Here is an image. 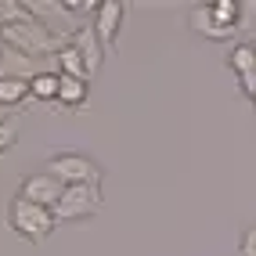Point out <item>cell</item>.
<instances>
[{
	"label": "cell",
	"mask_w": 256,
	"mask_h": 256,
	"mask_svg": "<svg viewBox=\"0 0 256 256\" xmlns=\"http://www.w3.org/2000/svg\"><path fill=\"white\" fill-rule=\"evenodd\" d=\"M0 44H8L14 50H22V54L29 58H54L58 50H62V40H58V32L50 29L47 22H40L36 14L18 26H8V29H0Z\"/></svg>",
	"instance_id": "cell-1"
},
{
	"label": "cell",
	"mask_w": 256,
	"mask_h": 256,
	"mask_svg": "<svg viewBox=\"0 0 256 256\" xmlns=\"http://www.w3.org/2000/svg\"><path fill=\"white\" fill-rule=\"evenodd\" d=\"M8 228L18 234V238H26V242H44V238L54 234L58 220H54L50 210L36 206V202H29L22 195H14L8 202Z\"/></svg>",
	"instance_id": "cell-2"
},
{
	"label": "cell",
	"mask_w": 256,
	"mask_h": 256,
	"mask_svg": "<svg viewBox=\"0 0 256 256\" xmlns=\"http://www.w3.org/2000/svg\"><path fill=\"white\" fill-rule=\"evenodd\" d=\"M105 206V195H101V184H72L65 188L58 206H54V220L58 224H76V220H90L101 213Z\"/></svg>",
	"instance_id": "cell-3"
},
{
	"label": "cell",
	"mask_w": 256,
	"mask_h": 256,
	"mask_svg": "<svg viewBox=\"0 0 256 256\" xmlns=\"http://www.w3.org/2000/svg\"><path fill=\"white\" fill-rule=\"evenodd\" d=\"M47 174L62 180L65 188L72 184H101V177H105V170H101L90 156H83V152H58V156L47 159Z\"/></svg>",
	"instance_id": "cell-4"
},
{
	"label": "cell",
	"mask_w": 256,
	"mask_h": 256,
	"mask_svg": "<svg viewBox=\"0 0 256 256\" xmlns=\"http://www.w3.org/2000/svg\"><path fill=\"white\" fill-rule=\"evenodd\" d=\"M62 192H65V184H62V180H54V177L47 174V170L22 177V188H18V195H22V198L36 202V206H44V210H50V213H54V206H58Z\"/></svg>",
	"instance_id": "cell-5"
},
{
	"label": "cell",
	"mask_w": 256,
	"mask_h": 256,
	"mask_svg": "<svg viewBox=\"0 0 256 256\" xmlns=\"http://www.w3.org/2000/svg\"><path fill=\"white\" fill-rule=\"evenodd\" d=\"M123 22H126V4H123V0H101L98 11H94V22H90V26H94L98 40L105 44V47H116Z\"/></svg>",
	"instance_id": "cell-6"
},
{
	"label": "cell",
	"mask_w": 256,
	"mask_h": 256,
	"mask_svg": "<svg viewBox=\"0 0 256 256\" xmlns=\"http://www.w3.org/2000/svg\"><path fill=\"white\" fill-rule=\"evenodd\" d=\"M36 72H44L40 58H29V54H22V50L0 44V76H11V80H26L29 83Z\"/></svg>",
	"instance_id": "cell-7"
},
{
	"label": "cell",
	"mask_w": 256,
	"mask_h": 256,
	"mask_svg": "<svg viewBox=\"0 0 256 256\" xmlns=\"http://www.w3.org/2000/svg\"><path fill=\"white\" fill-rule=\"evenodd\" d=\"M69 44L80 50V58L87 62V69H90V72H98V69H101V62H105V44L98 40L94 26H80V29L72 32V40H69Z\"/></svg>",
	"instance_id": "cell-8"
},
{
	"label": "cell",
	"mask_w": 256,
	"mask_h": 256,
	"mask_svg": "<svg viewBox=\"0 0 256 256\" xmlns=\"http://www.w3.org/2000/svg\"><path fill=\"white\" fill-rule=\"evenodd\" d=\"M87 98H90V83H87V80L62 76V83H58V101H54V105H62L65 112H76V108L87 105Z\"/></svg>",
	"instance_id": "cell-9"
},
{
	"label": "cell",
	"mask_w": 256,
	"mask_h": 256,
	"mask_svg": "<svg viewBox=\"0 0 256 256\" xmlns=\"http://www.w3.org/2000/svg\"><path fill=\"white\" fill-rule=\"evenodd\" d=\"M54 65H58V76H72V80H87V83H90V76H94L72 44H62V50L54 54Z\"/></svg>",
	"instance_id": "cell-10"
},
{
	"label": "cell",
	"mask_w": 256,
	"mask_h": 256,
	"mask_svg": "<svg viewBox=\"0 0 256 256\" xmlns=\"http://www.w3.org/2000/svg\"><path fill=\"white\" fill-rule=\"evenodd\" d=\"M206 14L213 18V26L238 32V18H242V0H210Z\"/></svg>",
	"instance_id": "cell-11"
},
{
	"label": "cell",
	"mask_w": 256,
	"mask_h": 256,
	"mask_svg": "<svg viewBox=\"0 0 256 256\" xmlns=\"http://www.w3.org/2000/svg\"><path fill=\"white\" fill-rule=\"evenodd\" d=\"M58 83H62V76H58V69H44V72H36L29 80V101H58Z\"/></svg>",
	"instance_id": "cell-12"
},
{
	"label": "cell",
	"mask_w": 256,
	"mask_h": 256,
	"mask_svg": "<svg viewBox=\"0 0 256 256\" xmlns=\"http://www.w3.org/2000/svg\"><path fill=\"white\" fill-rule=\"evenodd\" d=\"M188 22H192V29L198 32V36H206V40H213V44H224V40H231V36H234L231 29H220V26H213V18L206 14V4H198L192 14H188Z\"/></svg>",
	"instance_id": "cell-13"
},
{
	"label": "cell",
	"mask_w": 256,
	"mask_h": 256,
	"mask_svg": "<svg viewBox=\"0 0 256 256\" xmlns=\"http://www.w3.org/2000/svg\"><path fill=\"white\" fill-rule=\"evenodd\" d=\"M29 101V83L26 80H11V76H0V108H22Z\"/></svg>",
	"instance_id": "cell-14"
},
{
	"label": "cell",
	"mask_w": 256,
	"mask_h": 256,
	"mask_svg": "<svg viewBox=\"0 0 256 256\" xmlns=\"http://www.w3.org/2000/svg\"><path fill=\"white\" fill-rule=\"evenodd\" d=\"M228 65H231V72H234L238 80L256 76V44H252V40H249V44H238V47L231 50Z\"/></svg>",
	"instance_id": "cell-15"
},
{
	"label": "cell",
	"mask_w": 256,
	"mask_h": 256,
	"mask_svg": "<svg viewBox=\"0 0 256 256\" xmlns=\"http://www.w3.org/2000/svg\"><path fill=\"white\" fill-rule=\"evenodd\" d=\"M26 18H32V11H29L26 0H0V29L18 26V22H26Z\"/></svg>",
	"instance_id": "cell-16"
},
{
	"label": "cell",
	"mask_w": 256,
	"mask_h": 256,
	"mask_svg": "<svg viewBox=\"0 0 256 256\" xmlns=\"http://www.w3.org/2000/svg\"><path fill=\"white\" fill-rule=\"evenodd\" d=\"M238 256H256V220L238 234Z\"/></svg>",
	"instance_id": "cell-17"
},
{
	"label": "cell",
	"mask_w": 256,
	"mask_h": 256,
	"mask_svg": "<svg viewBox=\"0 0 256 256\" xmlns=\"http://www.w3.org/2000/svg\"><path fill=\"white\" fill-rule=\"evenodd\" d=\"M14 144H18V126L14 123H0V156L11 152Z\"/></svg>",
	"instance_id": "cell-18"
},
{
	"label": "cell",
	"mask_w": 256,
	"mask_h": 256,
	"mask_svg": "<svg viewBox=\"0 0 256 256\" xmlns=\"http://www.w3.org/2000/svg\"><path fill=\"white\" fill-rule=\"evenodd\" d=\"M256 26V0H246L242 4V18H238V29H252Z\"/></svg>",
	"instance_id": "cell-19"
},
{
	"label": "cell",
	"mask_w": 256,
	"mask_h": 256,
	"mask_svg": "<svg viewBox=\"0 0 256 256\" xmlns=\"http://www.w3.org/2000/svg\"><path fill=\"white\" fill-rule=\"evenodd\" d=\"M8 116H11L8 108H0V123H11V119H8Z\"/></svg>",
	"instance_id": "cell-20"
},
{
	"label": "cell",
	"mask_w": 256,
	"mask_h": 256,
	"mask_svg": "<svg viewBox=\"0 0 256 256\" xmlns=\"http://www.w3.org/2000/svg\"><path fill=\"white\" fill-rule=\"evenodd\" d=\"M249 101H252V105H256V90H252V94H249Z\"/></svg>",
	"instance_id": "cell-21"
},
{
	"label": "cell",
	"mask_w": 256,
	"mask_h": 256,
	"mask_svg": "<svg viewBox=\"0 0 256 256\" xmlns=\"http://www.w3.org/2000/svg\"><path fill=\"white\" fill-rule=\"evenodd\" d=\"M252 44H256V40H252Z\"/></svg>",
	"instance_id": "cell-22"
}]
</instances>
